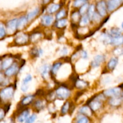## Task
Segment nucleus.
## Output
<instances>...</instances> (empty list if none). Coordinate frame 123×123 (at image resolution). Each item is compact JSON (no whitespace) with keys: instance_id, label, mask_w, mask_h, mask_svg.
<instances>
[{"instance_id":"obj_1","label":"nucleus","mask_w":123,"mask_h":123,"mask_svg":"<svg viewBox=\"0 0 123 123\" xmlns=\"http://www.w3.org/2000/svg\"><path fill=\"white\" fill-rule=\"evenodd\" d=\"M55 97L59 100L68 99L71 96V90L65 86H60L55 90Z\"/></svg>"},{"instance_id":"obj_2","label":"nucleus","mask_w":123,"mask_h":123,"mask_svg":"<svg viewBox=\"0 0 123 123\" xmlns=\"http://www.w3.org/2000/svg\"><path fill=\"white\" fill-rule=\"evenodd\" d=\"M104 97H106L102 94L95 96V98L90 100L89 104V106L90 107L92 111H96L101 108V107L102 106V100L104 99Z\"/></svg>"},{"instance_id":"obj_3","label":"nucleus","mask_w":123,"mask_h":123,"mask_svg":"<svg viewBox=\"0 0 123 123\" xmlns=\"http://www.w3.org/2000/svg\"><path fill=\"white\" fill-rule=\"evenodd\" d=\"M95 10L96 12L101 17L104 18L107 16V2L104 0H100L96 2L95 5Z\"/></svg>"},{"instance_id":"obj_4","label":"nucleus","mask_w":123,"mask_h":123,"mask_svg":"<svg viewBox=\"0 0 123 123\" xmlns=\"http://www.w3.org/2000/svg\"><path fill=\"white\" fill-rule=\"evenodd\" d=\"M14 93L13 86H8L4 88L0 91V97L3 100H8L13 98Z\"/></svg>"},{"instance_id":"obj_5","label":"nucleus","mask_w":123,"mask_h":123,"mask_svg":"<svg viewBox=\"0 0 123 123\" xmlns=\"http://www.w3.org/2000/svg\"><path fill=\"white\" fill-rule=\"evenodd\" d=\"M30 40V36L28 34L25 32H20L14 38V42L16 45L24 46Z\"/></svg>"},{"instance_id":"obj_6","label":"nucleus","mask_w":123,"mask_h":123,"mask_svg":"<svg viewBox=\"0 0 123 123\" xmlns=\"http://www.w3.org/2000/svg\"><path fill=\"white\" fill-rule=\"evenodd\" d=\"M123 0H108L107 2V11L113 12L123 5Z\"/></svg>"},{"instance_id":"obj_7","label":"nucleus","mask_w":123,"mask_h":123,"mask_svg":"<svg viewBox=\"0 0 123 123\" xmlns=\"http://www.w3.org/2000/svg\"><path fill=\"white\" fill-rule=\"evenodd\" d=\"M121 94V90L119 87L110 88L103 91V94L105 97H113L120 96Z\"/></svg>"},{"instance_id":"obj_8","label":"nucleus","mask_w":123,"mask_h":123,"mask_svg":"<svg viewBox=\"0 0 123 123\" xmlns=\"http://www.w3.org/2000/svg\"><path fill=\"white\" fill-rule=\"evenodd\" d=\"M106 60V56L102 54H98L95 55L93 60L90 62V66L92 68L99 67Z\"/></svg>"},{"instance_id":"obj_9","label":"nucleus","mask_w":123,"mask_h":123,"mask_svg":"<svg viewBox=\"0 0 123 123\" xmlns=\"http://www.w3.org/2000/svg\"><path fill=\"white\" fill-rule=\"evenodd\" d=\"M54 21V18L51 14H46L42 16L41 19V25L45 27H48L51 26Z\"/></svg>"},{"instance_id":"obj_10","label":"nucleus","mask_w":123,"mask_h":123,"mask_svg":"<svg viewBox=\"0 0 123 123\" xmlns=\"http://www.w3.org/2000/svg\"><path fill=\"white\" fill-rule=\"evenodd\" d=\"M19 65L17 63L13 62L8 68L6 69L5 71V75L7 77H12L15 75L19 72Z\"/></svg>"},{"instance_id":"obj_11","label":"nucleus","mask_w":123,"mask_h":123,"mask_svg":"<svg viewBox=\"0 0 123 123\" xmlns=\"http://www.w3.org/2000/svg\"><path fill=\"white\" fill-rule=\"evenodd\" d=\"M17 22H18V19L16 18L10 20L6 25L7 32L9 33H13L15 32L16 30H17Z\"/></svg>"},{"instance_id":"obj_12","label":"nucleus","mask_w":123,"mask_h":123,"mask_svg":"<svg viewBox=\"0 0 123 123\" xmlns=\"http://www.w3.org/2000/svg\"><path fill=\"white\" fill-rule=\"evenodd\" d=\"M51 67L49 64H45L41 67L40 73L43 79H47L48 78L51 73Z\"/></svg>"},{"instance_id":"obj_13","label":"nucleus","mask_w":123,"mask_h":123,"mask_svg":"<svg viewBox=\"0 0 123 123\" xmlns=\"http://www.w3.org/2000/svg\"><path fill=\"white\" fill-rule=\"evenodd\" d=\"M28 22V20L26 16H23L18 18V22H17V30L19 31L22 30L27 25Z\"/></svg>"},{"instance_id":"obj_14","label":"nucleus","mask_w":123,"mask_h":123,"mask_svg":"<svg viewBox=\"0 0 123 123\" xmlns=\"http://www.w3.org/2000/svg\"><path fill=\"white\" fill-rule=\"evenodd\" d=\"M34 99V95H27V96L23 97L20 100V105L22 106H26L29 105L33 102Z\"/></svg>"},{"instance_id":"obj_15","label":"nucleus","mask_w":123,"mask_h":123,"mask_svg":"<svg viewBox=\"0 0 123 123\" xmlns=\"http://www.w3.org/2000/svg\"><path fill=\"white\" fill-rule=\"evenodd\" d=\"M61 8V5L60 4H51L49 5L47 8V12L48 14H53L57 13Z\"/></svg>"},{"instance_id":"obj_16","label":"nucleus","mask_w":123,"mask_h":123,"mask_svg":"<svg viewBox=\"0 0 123 123\" xmlns=\"http://www.w3.org/2000/svg\"><path fill=\"white\" fill-rule=\"evenodd\" d=\"M43 51L41 48L34 47L30 50V54L33 58H39L43 55Z\"/></svg>"},{"instance_id":"obj_17","label":"nucleus","mask_w":123,"mask_h":123,"mask_svg":"<svg viewBox=\"0 0 123 123\" xmlns=\"http://www.w3.org/2000/svg\"><path fill=\"white\" fill-rule=\"evenodd\" d=\"M40 12H41L40 8H39V7H37V8H35L33 10L31 11L30 12H29L26 16L28 22L31 21V20H33V19H34L39 14Z\"/></svg>"},{"instance_id":"obj_18","label":"nucleus","mask_w":123,"mask_h":123,"mask_svg":"<svg viewBox=\"0 0 123 123\" xmlns=\"http://www.w3.org/2000/svg\"><path fill=\"white\" fill-rule=\"evenodd\" d=\"M118 62V59L117 57H112L107 62V68L109 70L113 71L116 67Z\"/></svg>"},{"instance_id":"obj_19","label":"nucleus","mask_w":123,"mask_h":123,"mask_svg":"<svg viewBox=\"0 0 123 123\" xmlns=\"http://www.w3.org/2000/svg\"><path fill=\"white\" fill-rule=\"evenodd\" d=\"M88 85H89V83L82 79H77L75 83V86L80 90H83L86 88Z\"/></svg>"},{"instance_id":"obj_20","label":"nucleus","mask_w":123,"mask_h":123,"mask_svg":"<svg viewBox=\"0 0 123 123\" xmlns=\"http://www.w3.org/2000/svg\"><path fill=\"white\" fill-rule=\"evenodd\" d=\"M62 62H60V61H57V62L56 61V62H54L52 65L51 67V74H53V76L56 75L57 73H58L59 70L62 66Z\"/></svg>"},{"instance_id":"obj_21","label":"nucleus","mask_w":123,"mask_h":123,"mask_svg":"<svg viewBox=\"0 0 123 123\" xmlns=\"http://www.w3.org/2000/svg\"><path fill=\"white\" fill-rule=\"evenodd\" d=\"M123 44V35L112 37L111 44L115 46H119Z\"/></svg>"},{"instance_id":"obj_22","label":"nucleus","mask_w":123,"mask_h":123,"mask_svg":"<svg viewBox=\"0 0 123 123\" xmlns=\"http://www.w3.org/2000/svg\"><path fill=\"white\" fill-rule=\"evenodd\" d=\"M68 20L66 18H63V19L57 20L56 22L55 23V28L58 29H63L65 28L68 25Z\"/></svg>"},{"instance_id":"obj_23","label":"nucleus","mask_w":123,"mask_h":123,"mask_svg":"<svg viewBox=\"0 0 123 123\" xmlns=\"http://www.w3.org/2000/svg\"><path fill=\"white\" fill-rule=\"evenodd\" d=\"M82 16L80 14L79 12L78 11H74L72 12V13L71 14V20L72 21V24H78L80 20V18Z\"/></svg>"},{"instance_id":"obj_24","label":"nucleus","mask_w":123,"mask_h":123,"mask_svg":"<svg viewBox=\"0 0 123 123\" xmlns=\"http://www.w3.org/2000/svg\"><path fill=\"white\" fill-rule=\"evenodd\" d=\"M112 37L109 33H102L100 37V40L105 44H111Z\"/></svg>"},{"instance_id":"obj_25","label":"nucleus","mask_w":123,"mask_h":123,"mask_svg":"<svg viewBox=\"0 0 123 123\" xmlns=\"http://www.w3.org/2000/svg\"><path fill=\"white\" fill-rule=\"evenodd\" d=\"M122 103V98H121L120 96L118 97H110L109 100V104L111 106L114 107L118 106L120 105Z\"/></svg>"},{"instance_id":"obj_26","label":"nucleus","mask_w":123,"mask_h":123,"mask_svg":"<svg viewBox=\"0 0 123 123\" xmlns=\"http://www.w3.org/2000/svg\"><path fill=\"white\" fill-rule=\"evenodd\" d=\"M29 114H30L29 110H28V109L24 110L20 114H19V116H18V121H19V123L24 122V121H26V120L29 117Z\"/></svg>"},{"instance_id":"obj_27","label":"nucleus","mask_w":123,"mask_h":123,"mask_svg":"<svg viewBox=\"0 0 123 123\" xmlns=\"http://www.w3.org/2000/svg\"><path fill=\"white\" fill-rule=\"evenodd\" d=\"M90 22V19H89V17L88 16L87 14H84L81 16L80 20L79 22H78V25L82 27H84V26H87L89 25V22Z\"/></svg>"},{"instance_id":"obj_28","label":"nucleus","mask_w":123,"mask_h":123,"mask_svg":"<svg viewBox=\"0 0 123 123\" xmlns=\"http://www.w3.org/2000/svg\"><path fill=\"white\" fill-rule=\"evenodd\" d=\"M42 34L39 32H35L30 36V40L32 43H37L42 38Z\"/></svg>"},{"instance_id":"obj_29","label":"nucleus","mask_w":123,"mask_h":123,"mask_svg":"<svg viewBox=\"0 0 123 123\" xmlns=\"http://www.w3.org/2000/svg\"><path fill=\"white\" fill-rule=\"evenodd\" d=\"M34 106L37 110H41L45 106V102L43 99H37L34 103Z\"/></svg>"},{"instance_id":"obj_30","label":"nucleus","mask_w":123,"mask_h":123,"mask_svg":"<svg viewBox=\"0 0 123 123\" xmlns=\"http://www.w3.org/2000/svg\"><path fill=\"white\" fill-rule=\"evenodd\" d=\"M13 63V59L12 58L9 57L5 59L2 62V69H7V68L10 67L12 64Z\"/></svg>"},{"instance_id":"obj_31","label":"nucleus","mask_w":123,"mask_h":123,"mask_svg":"<svg viewBox=\"0 0 123 123\" xmlns=\"http://www.w3.org/2000/svg\"><path fill=\"white\" fill-rule=\"evenodd\" d=\"M80 112L81 114H83V115H86V117H89L92 115V110L89 106H84L82 107L80 109Z\"/></svg>"},{"instance_id":"obj_32","label":"nucleus","mask_w":123,"mask_h":123,"mask_svg":"<svg viewBox=\"0 0 123 123\" xmlns=\"http://www.w3.org/2000/svg\"><path fill=\"white\" fill-rule=\"evenodd\" d=\"M66 14H67V12H66V10L65 8H62V9L59 10L57 12L56 14H55V19H56V20H59V19L65 18V17L66 16Z\"/></svg>"},{"instance_id":"obj_33","label":"nucleus","mask_w":123,"mask_h":123,"mask_svg":"<svg viewBox=\"0 0 123 123\" xmlns=\"http://www.w3.org/2000/svg\"><path fill=\"white\" fill-rule=\"evenodd\" d=\"M96 12L95 10V6L94 4H90L89 5V8H88V12H87L86 14L88 15V16L89 17L90 20H91L93 16L94 15V14Z\"/></svg>"},{"instance_id":"obj_34","label":"nucleus","mask_w":123,"mask_h":123,"mask_svg":"<svg viewBox=\"0 0 123 123\" xmlns=\"http://www.w3.org/2000/svg\"><path fill=\"white\" fill-rule=\"evenodd\" d=\"M112 37H116L121 35V31L119 28L117 27H113L109 30V32H108Z\"/></svg>"},{"instance_id":"obj_35","label":"nucleus","mask_w":123,"mask_h":123,"mask_svg":"<svg viewBox=\"0 0 123 123\" xmlns=\"http://www.w3.org/2000/svg\"><path fill=\"white\" fill-rule=\"evenodd\" d=\"M89 4H88V2H86V3H85L84 4H83V6H82L80 7L79 10H78V12H79L81 16L86 14L88 8H89Z\"/></svg>"},{"instance_id":"obj_36","label":"nucleus","mask_w":123,"mask_h":123,"mask_svg":"<svg viewBox=\"0 0 123 123\" xmlns=\"http://www.w3.org/2000/svg\"><path fill=\"white\" fill-rule=\"evenodd\" d=\"M70 103L69 102H66L63 105L61 108V113L62 114H66L69 110Z\"/></svg>"},{"instance_id":"obj_37","label":"nucleus","mask_w":123,"mask_h":123,"mask_svg":"<svg viewBox=\"0 0 123 123\" xmlns=\"http://www.w3.org/2000/svg\"><path fill=\"white\" fill-rule=\"evenodd\" d=\"M88 1V0H74L73 2V6L75 8H78L83 6Z\"/></svg>"},{"instance_id":"obj_38","label":"nucleus","mask_w":123,"mask_h":123,"mask_svg":"<svg viewBox=\"0 0 123 123\" xmlns=\"http://www.w3.org/2000/svg\"><path fill=\"white\" fill-rule=\"evenodd\" d=\"M36 118H37V116L36 114H33L31 116L28 117V118L25 121V123H33L36 120Z\"/></svg>"},{"instance_id":"obj_39","label":"nucleus","mask_w":123,"mask_h":123,"mask_svg":"<svg viewBox=\"0 0 123 123\" xmlns=\"http://www.w3.org/2000/svg\"><path fill=\"white\" fill-rule=\"evenodd\" d=\"M6 31L4 26L2 24H0V38H2L6 36Z\"/></svg>"},{"instance_id":"obj_40","label":"nucleus","mask_w":123,"mask_h":123,"mask_svg":"<svg viewBox=\"0 0 123 123\" xmlns=\"http://www.w3.org/2000/svg\"><path fill=\"white\" fill-rule=\"evenodd\" d=\"M32 80V76L31 74H27L24 79H22V84H28Z\"/></svg>"},{"instance_id":"obj_41","label":"nucleus","mask_w":123,"mask_h":123,"mask_svg":"<svg viewBox=\"0 0 123 123\" xmlns=\"http://www.w3.org/2000/svg\"><path fill=\"white\" fill-rule=\"evenodd\" d=\"M29 86L30 85L28 84H22V83L21 85H20V90L23 92H27L29 89Z\"/></svg>"},{"instance_id":"obj_42","label":"nucleus","mask_w":123,"mask_h":123,"mask_svg":"<svg viewBox=\"0 0 123 123\" xmlns=\"http://www.w3.org/2000/svg\"><path fill=\"white\" fill-rule=\"evenodd\" d=\"M60 55H62V56H65V55H66L68 54V49L66 47L64 46L60 49Z\"/></svg>"},{"instance_id":"obj_43","label":"nucleus","mask_w":123,"mask_h":123,"mask_svg":"<svg viewBox=\"0 0 123 123\" xmlns=\"http://www.w3.org/2000/svg\"><path fill=\"white\" fill-rule=\"evenodd\" d=\"M80 56L83 60H87L88 58V54L86 50H82L80 52Z\"/></svg>"},{"instance_id":"obj_44","label":"nucleus","mask_w":123,"mask_h":123,"mask_svg":"<svg viewBox=\"0 0 123 123\" xmlns=\"http://www.w3.org/2000/svg\"><path fill=\"white\" fill-rule=\"evenodd\" d=\"M89 120L86 117H82L78 120L77 123H88Z\"/></svg>"},{"instance_id":"obj_45","label":"nucleus","mask_w":123,"mask_h":123,"mask_svg":"<svg viewBox=\"0 0 123 123\" xmlns=\"http://www.w3.org/2000/svg\"><path fill=\"white\" fill-rule=\"evenodd\" d=\"M6 79H5L4 75L2 73H0V85H5Z\"/></svg>"},{"instance_id":"obj_46","label":"nucleus","mask_w":123,"mask_h":123,"mask_svg":"<svg viewBox=\"0 0 123 123\" xmlns=\"http://www.w3.org/2000/svg\"><path fill=\"white\" fill-rule=\"evenodd\" d=\"M123 50H122V49L119 48H116L115 50H114V54H115L116 55H121L122 53H123Z\"/></svg>"},{"instance_id":"obj_47","label":"nucleus","mask_w":123,"mask_h":123,"mask_svg":"<svg viewBox=\"0 0 123 123\" xmlns=\"http://www.w3.org/2000/svg\"><path fill=\"white\" fill-rule=\"evenodd\" d=\"M5 116V111L0 108V120H2Z\"/></svg>"},{"instance_id":"obj_48","label":"nucleus","mask_w":123,"mask_h":123,"mask_svg":"<svg viewBox=\"0 0 123 123\" xmlns=\"http://www.w3.org/2000/svg\"><path fill=\"white\" fill-rule=\"evenodd\" d=\"M1 69H2V62H1V61H0V70H1Z\"/></svg>"},{"instance_id":"obj_49","label":"nucleus","mask_w":123,"mask_h":123,"mask_svg":"<svg viewBox=\"0 0 123 123\" xmlns=\"http://www.w3.org/2000/svg\"><path fill=\"white\" fill-rule=\"evenodd\" d=\"M121 27H122V28L123 29V23L121 24Z\"/></svg>"},{"instance_id":"obj_50","label":"nucleus","mask_w":123,"mask_h":123,"mask_svg":"<svg viewBox=\"0 0 123 123\" xmlns=\"http://www.w3.org/2000/svg\"><path fill=\"white\" fill-rule=\"evenodd\" d=\"M122 96H123V92H122Z\"/></svg>"}]
</instances>
